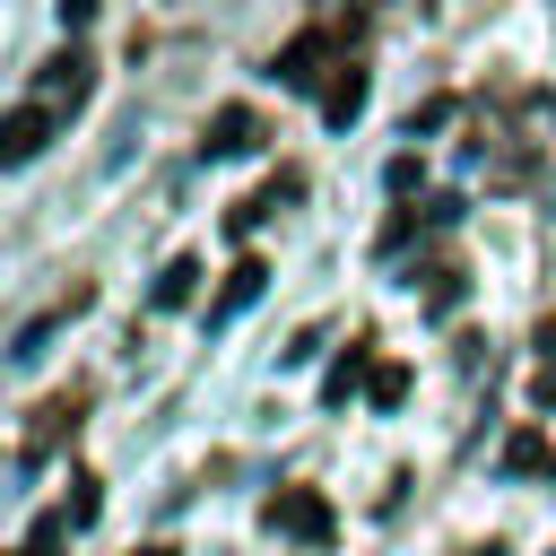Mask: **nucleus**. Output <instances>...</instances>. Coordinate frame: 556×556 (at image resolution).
Segmentation results:
<instances>
[{"instance_id": "f257e3e1", "label": "nucleus", "mask_w": 556, "mask_h": 556, "mask_svg": "<svg viewBox=\"0 0 556 556\" xmlns=\"http://www.w3.org/2000/svg\"><path fill=\"white\" fill-rule=\"evenodd\" d=\"M52 122H61L52 104H17V113L0 122V174H17V165H35V156L52 148Z\"/></svg>"}, {"instance_id": "f03ea898", "label": "nucleus", "mask_w": 556, "mask_h": 556, "mask_svg": "<svg viewBox=\"0 0 556 556\" xmlns=\"http://www.w3.org/2000/svg\"><path fill=\"white\" fill-rule=\"evenodd\" d=\"M269 530H287V539L321 547V539H330V504H321L313 486H278V495H269Z\"/></svg>"}, {"instance_id": "7ed1b4c3", "label": "nucleus", "mask_w": 556, "mask_h": 556, "mask_svg": "<svg viewBox=\"0 0 556 556\" xmlns=\"http://www.w3.org/2000/svg\"><path fill=\"white\" fill-rule=\"evenodd\" d=\"M87 87H96V70H87V52H52L43 70H35V104H87Z\"/></svg>"}, {"instance_id": "20e7f679", "label": "nucleus", "mask_w": 556, "mask_h": 556, "mask_svg": "<svg viewBox=\"0 0 556 556\" xmlns=\"http://www.w3.org/2000/svg\"><path fill=\"white\" fill-rule=\"evenodd\" d=\"M321 52H330V35L313 26V35H295V43L269 61V78H278V87H313V78H321Z\"/></svg>"}, {"instance_id": "39448f33", "label": "nucleus", "mask_w": 556, "mask_h": 556, "mask_svg": "<svg viewBox=\"0 0 556 556\" xmlns=\"http://www.w3.org/2000/svg\"><path fill=\"white\" fill-rule=\"evenodd\" d=\"M356 113H365V70H356V61H339V78L321 87V122H330V130H348Z\"/></svg>"}, {"instance_id": "423d86ee", "label": "nucleus", "mask_w": 556, "mask_h": 556, "mask_svg": "<svg viewBox=\"0 0 556 556\" xmlns=\"http://www.w3.org/2000/svg\"><path fill=\"white\" fill-rule=\"evenodd\" d=\"M261 148V122L243 113V104H226L217 122H208V156H252Z\"/></svg>"}, {"instance_id": "0eeeda50", "label": "nucleus", "mask_w": 556, "mask_h": 556, "mask_svg": "<svg viewBox=\"0 0 556 556\" xmlns=\"http://www.w3.org/2000/svg\"><path fill=\"white\" fill-rule=\"evenodd\" d=\"M78 304H87V295H70V304H52V313H35V321H26V330H17V339H9V365H35V356H43V348H52V330H61V321H70V313H78Z\"/></svg>"}, {"instance_id": "6e6552de", "label": "nucleus", "mask_w": 556, "mask_h": 556, "mask_svg": "<svg viewBox=\"0 0 556 556\" xmlns=\"http://www.w3.org/2000/svg\"><path fill=\"white\" fill-rule=\"evenodd\" d=\"M70 426H78V391H70V400H43V408H35V443H26V469H35V460H52V443H61Z\"/></svg>"}, {"instance_id": "1a4fd4ad", "label": "nucleus", "mask_w": 556, "mask_h": 556, "mask_svg": "<svg viewBox=\"0 0 556 556\" xmlns=\"http://www.w3.org/2000/svg\"><path fill=\"white\" fill-rule=\"evenodd\" d=\"M261 287H269V269H261V261H235V278H226V295H217L208 321H235L243 304H261Z\"/></svg>"}, {"instance_id": "9d476101", "label": "nucleus", "mask_w": 556, "mask_h": 556, "mask_svg": "<svg viewBox=\"0 0 556 556\" xmlns=\"http://www.w3.org/2000/svg\"><path fill=\"white\" fill-rule=\"evenodd\" d=\"M191 287H200V261H174V269L156 278V295H148V304H156V313H174V304H191Z\"/></svg>"}, {"instance_id": "9b49d317", "label": "nucleus", "mask_w": 556, "mask_h": 556, "mask_svg": "<svg viewBox=\"0 0 556 556\" xmlns=\"http://www.w3.org/2000/svg\"><path fill=\"white\" fill-rule=\"evenodd\" d=\"M356 382H374V374H365V339H356V348H348V356L330 365V382H321V391H330V408H339V400H348Z\"/></svg>"}, {"instance_id": "f8f14e48", "label": "nucleus", "mask_w": 556, "mask_h": 556, "mask_svg": "<svg viewBox=\"0 0 556 556\" xmlns=\"http://www.w3.org/2000/svg\"><path fill=\"white\" fill-rule=\"evenodd\" d=\"M365 391H374V408H400V391H408V374H400V365H374V382H365Z\"/></svg>"}, {"instance_id": "ddd939ff", "label": "nucleus", "mask_w": 556, "mask_h": 556, "mask_svg": "<svg viewBox=\"0 0 556 556\" xmlns=\"http://www.w3.org/2000/svg\"><path fill=\"white\" fill-rule=\"evenodd\" d=\"M539 460H547L539 434H513V443H504V469H539Z\"/></svg>"}, {"instance_id": "4468645a", "label": "nucleus", "mask_w": 556, "mask_h": 556, "mask_svg": "<svg viewBox=\"0 0 556 556\" xmlns=\"http://www.w3.org/2000/svg\"><path fill=\"white\" fill-rule=\"evenodd\" d=\"M52 9H61V26H87L96 17V0H52Z\"/></svg>"}, {"instance_id": "2eb2a0df", "label": "nucleus", "mask_w": 556, "mask_h": 556, "mask_svg": "<svg viewBox=\"0 0 556 556\" xmlns=\"http://www.w3.org/2000/svg\"><path fill=\"white\" fill-rule=\"evenodd\" d=\"M539 356H547V365H556V313H547V321H539Z\"/></svg>"}, {"instance_id": "dca6fc26", "label": "nucleus", "mask_w": 556, "mask_h": 556, "mask_svg": "<svg viewBox=\"0 0 556 556\" xmlns=\"http://www.w3.org/2000/svg\"><path fill=\"white\" fill-rule=\"evenodd\" d=\"M139 556H174V547H139Z\"/></svg>"}, {"instance_id": "f3484780", "label": "nucleus", "mask_w": 556, "mask_h": 556, "mask_svg": "<svg viewBox=\"0 0 556 556\" xmlns=\"http://www.w3.org/2000/svg\"><path fill=\"white\" fill-rule=\"evenodd\" d=\"M478 556H504V547H478Z\"/></svg>"}]
</instances>
